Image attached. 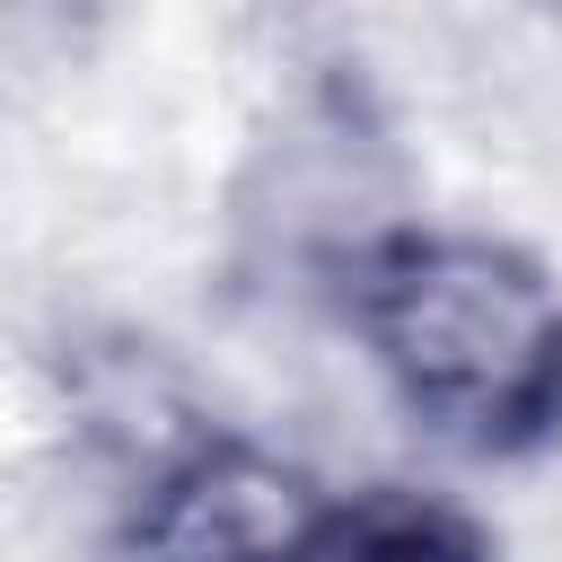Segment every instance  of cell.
<instances>
[{
	"mask_svg": "<svg viewBox=\"0 0 562 562\" xmlns=\"http://www.w3.org/2000/svg\"><path fill=\"white\" fill-rule=\"evenodd\" d=\"M395 158L378 140V123L316 88V97H290L246 176H237V246L255 272H281V281H316V272H369L395 237Z\"/></svg>",
	"mask_w": 562,
	"mask_h": 562,
	"instance_id": "cell-2",
	"label": "cell"
},
{
	"mask_svg": "<svg viewBox=\"0 0 562 562\" xmlns=\"http://www.w3.org/2000/svg\"><path fill=\"white\" fill-rule=\"evenodd\" d=\"M88 0H9V35L18 44H44V35H70V18H79Z\"/></svg>",
	"mask_w": 562,
	"mask_h": 562,
	"instance_id": "cell-5",
	"label": "cell"
},
{
	"mask_svg": "<svg viewBox=\"0 0 562 562\" xmlns=\"http://www.w3.org/2000/svg\"><path fill=\"white\" fill-rule=\"evenodd\" d=\"M360 334L430 430L501 448L562 404V299L492 237L386 246L360 272Z\"/></svg>",
	"mask_w": 562,
	"mask_h": 562,
	"instance_id": "cell-1",
	"label": "cell"
},
{
	"mask_svg": "<svg viewBox=\"0 0 562 562\" xmlns=\"http://www.w3.org/2000/svg\"><path fill=\"white\" fill-rule=\"evenodd\" d=\"M132 544L149 562H316L334 527L290 457L246 439H193L132 501Z\"/></svg>",
	"mask_w": 562,
	"mask_h": 562,
	"instance_id": "cell-3",
	"label": "cell"
},
{
	"mask_svg": "<svg viewBox=\"0 0 562 562\" xmlns=\"http://www.w3.org/2000/svg\"><path fill=\"white\" fill-rule=\"evenodd\" d=\"M334 562H483V544L439 509H369L334 544Z\"/></svg>",
	"mask_w": 562,
	"mask_h": 562,
	"instance_id": "cell-4",
	"label": "cell"
}]
</instances>
